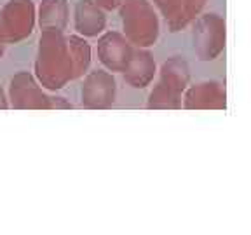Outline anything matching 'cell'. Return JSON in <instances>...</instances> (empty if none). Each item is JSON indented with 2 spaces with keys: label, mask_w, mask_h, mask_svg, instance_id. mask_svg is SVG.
I'll return each mask as SVG.
<instances>
[{
  "label": "cell",
  "mask_w": 251,
  "mask_h": 235,
  "mask_svg": "<svg viewBox=\"0 0 251 235\" xmlns=\"http://www.w3.org/2000/svg\"><path fill=\"white\" fill-rule=\"evenodd\" d=\"M117 99V82L112 71L93 70L84 77L80 101L87 110H108Z\"/></svg>",
  "instance_id": "obj_7"
},
{
  "label": "cell",
  "mask_w": 251,
  "mask_h": 235,
  "mask_svg": "<svg viewBox=\"0 0 251 235\" xmlns=\"http://www.w3.org/2000/svg\"><path fill=\"white\" fill-rule=\"evenodd\" d=\"M52 98L44 91L35 75L18 71L9 84V108L14 110H52Z\"/></svg>",
  "instance_id": "obj_6"
},
{
  "label": "cell",
  "mask_w": 251,
  "mask_h": 235,
  "mask_svg": "<svg viewBox=\"0 0 251 235\" xmlns=\"http://www.w3.org/2000/svg\"><path fill=\"white\" fill-rule=\"evenodd\" d=\"M227 42V24L220 14L206 12L194 20L192 49L197 59L204 63L215 61L225 51Z\"/></svg>",
  "instance_id": "obj_4"
},
{
  "label": "cell",
  "mask_w": 251,
  "mask_h": 235,
  "mask_svg": "<svg viewBox=\"0 0 251 235\" xmlns=\"http://www.w3.org/2000/svg\"><path fill=\"white\" fill-rule=\"evenodd\" d=\"M74 28L84 39L100 37L106 28L105 11L94 0H78L74 9Z\"/></svg>",
  "instance_id": "obj_10"
},
{
  "label": "cell",
  "mask_w": 251,
  "mask_h": 235,
  "mask_svg": "<svg viewBox=\"0 0 251 235\" xmlns=\"http://www.w3.org/2000/svg\"><path fill=\"white\" fill-rule=\"evenodd\" d=\"M157 73V65L152 52L143 47H134L133 58L122 71L124 82L133 89H145Z\"/></svg>",
  "instance_id": "obj_11"
},
{
  "label": "cell",
  "mask_w": 251,
  "mask_h": 235,
  "mask_svg": "<svg viewBox=\"0 0 251 235\" xmlns=\"http://www.w3.org/2000/svg\"><path fill=\"white\" fill-rule=\"evenodd\" d=\"M39 49H37L35 78L47 91H59L68 82L75 80L74 61H72L70 47L65 31L59 30H40Z\"/></svg>",
  "instance_id": "obj_1"
},
{
  "label": "cell",
  "mask_w": 251,
  "mask_h": 235,
  "mask_svg": "<svg viewBox=\"0 0 251 235\" xmlns=\"http://www.w3.org/2000/svg\"><path fill=\"white\" fill-rule=\"evenodd\" d=\"M117 9L126 39L134 47L150 49L155 46L161 33V23L150 0H122Z\"/></svg>",
  "instance_id": "obj_2"
},
{
  "label": "cell",
  "mask_w": 251,
  "mask_h": 235,
  "mask_svg": "<svg viewBox=\"0 0 251 235\" xmlns=\"http://www.w3.org/2000/svg\"><path fill=\"white\" fill-rule=\"evenodd\" d=\"M68 47H70L72 61H74L75 78H80L87 73L91 67V46L87 40L80 35L67 37Z\"/></svg>",
  "instance_id": "obj_13"
},
{
  "label": "cell",
  "mask_w": 251,
  "mask_h": 235,
  "mask_svg": "<svg viewBox=\"0 0 251 235\" xmlns=\"http://www.w3.org/2000/svg\"><path fill=\"white\" fill-rule=\"evenodd\" d=\"M150 2L155 7V11H159L161 16H164V20L168 23H171L176 18L181 7V0H150Z\"/></svg>",
  "instance_id": "obj_15"
},
{
  "label": "cell",
  "mask_w": 251,
  "mask_h": 235,
  "mask_svg": "<svg viewBox=\"0 0 251 235\" xmlns=\"http://www.w3.org/2000/svg\"><path fill=\"white\" fill-rule=\"evenodd\" d=\"M134 46L126 39L122 31H103L98 37V58L105 70L122 73L131 61Z\"/></svg>",
  "instance_id": "obj_8"
},
{
  "label": "cell",
  "mask_w": 251,
  "mask_h": 235,
  "mask_svg": "<svg viewBox=\"0 0 251 235\" xmlns=\"http://www.w3.org/2000/svg\"><path fill=\"white\" fill-rule=\"evenodd\" d=\"M70 21L68 0H40L37 9V24L40 30L65 31Z\"/></svg>",
  "instance_id": "obj_12"
},
{
  "label": "cell",
  "mask_w": 251,
  "mask_h": 235,
  "mask_svg": "<svg viewBox=\"0 0 251 235\" xmlns=\"http://www.w3.org/2000/svg\"><path fill=\"white\" fill-rule=\"evenodd\" d=\"M208 0H181V7L180 12L171 23H168L169 31H180L183 28H187L190 23H194L197 16L202 14V9L206 7Z\"/></svg>",
  "instance_id": "obj_14"
},
{
  "label": "cell",
  "mask_w": 251,
  "mask_h": 235,
  "mask_svg": "<svg viewBox=\"0 0 251 235\" xmlns=\"http://www.w3.org/2000/svg\"><path fill=\"white\" fill-rule=\"evenodd\" d=\"M37 9L33 0H7L0 9V42L20 44L33 33Z\"/></svg>",
  "instance_id": "obj_5"
},
{
  "label": "cell",
  "mask_w": 251,
  "mask_h": 235,
  "mask_svg": "<svg viewBox=\"0 0 251 235\" xmlns=\"http://www.w3.org/2000/svg\"><path fill=\"white\" fill-rule=\"evenodd\" d=\"M2 56H4V44L0 42V59H2Z\"/></svg>",
  "instance_id": "obj_18"
},
{
  "label": "cell",
  "mask_w": 251,
  "mask_h": 235,
  "mask_svg": "<svg viewBox=\"0 0 251 235\" xmlns=\"http://www.w3.org/2000/svg\"><path fill=\"white\" fill-rule=\"evenodd\" d=\"M103 11H115V9L121 5L122 0H94Z\"/></svg>",
  "instance_id": "obj_16"
},
{
  "label": "cell",
  "mask_w": 251,
  "mask_h": 235,
  "mask_svg": "<svg viewBox=\"0 0 251 235\" xmlns=\"http://www.w3.org/2000/svg\"><path fill=\"white\" fill-rule=\"evenodd\" d=\"M181 108L185 110H225L227 91L222 82L206 80L190 86L181 94Z\"/></svg>",
  "instance_id": "obj_9"
},
{
  "label": "cell",
  "mask_w": 251,
  "mask_h": 235,
  "mask_svg": "<svg viewBox=\"0 0 251 235\" xmlns=\"http://www.w3.org/2000/svg\"><path fill=\"white\" fill-rule=\"evenodd\" d=\"M190 84V67L181 56H171L161 65L159 82L147 99L149 110H180L181 94Z\"/></svg>",
  "instance_id": "obj_3"
},
{
  "label": "cell",
  "mask_w": 251,
  "mask_h": 235,
  "mask_svg": "<svg viewBox=\"0 0 251 235\" xmlns=\"http://www.w3.org/2000/svg\"><path fill=\"white\" fill-rule=\"evenodd\" d=\"M0 110H9V99L5 91L0 87Z\"/></svg>",
  "instance_id": "obj_17"
}]
</instances>
